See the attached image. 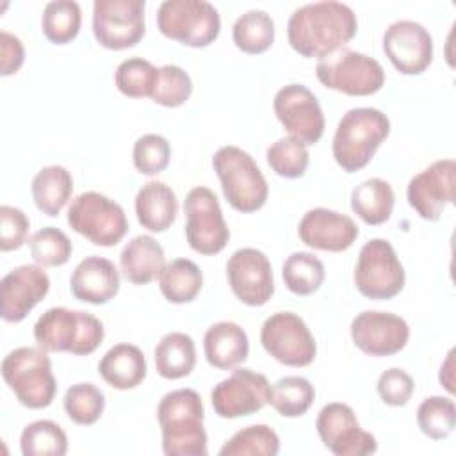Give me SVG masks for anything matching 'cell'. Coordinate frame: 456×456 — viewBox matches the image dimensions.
<instances>
[{
  "label": "cell",
  "instance_id": "1",
  "mask_svg": "<svg viewBox=\"0 0 456 456\" xmlns=\"http://www.w3.org/2000/svg\"><path fill=\"white\" fill-rule=\"evenodd\" d=\"M358 30L354 11L335 0L314 2L297 7L287 23L290 46L303 57H326L344 48Z\"/></svg>",
  "mask_w": 456,
  "mask_h": 456
},
{
  "label": "cell",
  "instance_id": "2",
  "mask_svg": "<svg viewBox=\"0 0 456 456\" xmlns=\"http://www.w3.org/2000/svg\"><path fill=\"white\" fill-rule=\"evenodd\" d=\"M157 419L162 429V451L167 456H207L205 410L192 388L167 392L159 406Z\"/></svg>",
  "mask_w": 456,
  "mask_h": 456
},
{
  "label": "cell",
  "instance_id": "3",
  "mask_svg": "<svg viewBox=\"0 0 456 456\" xmlns=\"http://www.w3.org/2000/svg\"><path fill=\"white\" fill-rule=\"evenodd\" d=\"M105 330L98 317L64 306L48 308L34 324V338L46 353L87 356L103 342Z\"/></svg>",
  "mask_w": 456,
  "mask_h": 456
},
{
  "label": "cell",
  "instance_id": "4",
  "mask_svg": "<svg viewBox=\"0 0 456 456\" xmlns=\"http://www.w3.org/2000/svg\"><path fill=\"white\" fill-rule=\"evenodd\" d=\"M390 134V119L379 109L356 107L347 110L333 135V157L346 173L365 167Z\"/></svg>",
  "mask_w": 456,
  "mask_h": 456
},
{
  "label": "cell",
  "instance_id": "5",
  "mask_svg": "<svg viewBox=\"0 0 456 456\" xmlns=\"http://www.w3.org/2000/svg\"><path fill=\"white\" fill-rule=\"evenodd\" d=\"M212 167L221 182L226 201L235 210L249 214L265 205L269 185L248 151L233 144L221 146L212 157Z\"/></svg>",
  "mask_w": 456,
  "mask_h": 456
},
{
  "label": "cell",
  "instance_id": "6",
  "mask_svg": "<svg viewBox=\"0 0 456 456\" xmlns=\"http://www.w3.org/2000/svg\"><path fill=\"white\" fill-rule=\"evenodd\" d=\"M2 378L16 399L32 410L50 406L57 392L52 360L41 347L12 349L2 360Z\"/></svg>",
  "mask_w": 456,
  "mask_h": 456
},
{
  "label": "cell",
  "instance_id": "7",
  "mask_svg": "<svg viewBox=\"0 0 456 456\" xmlns=\"http://www.w3.org/2000/svg\"><path fill=\"white\" fill-rule=\"evenodd\" d=\"M159 30L185 46L203 48L221 30V16L207 0H164L157 9Z\"/></svg>",
  "mask_w": 456,
  "mask_h": 456
},
{
  "label": "cell",
  "instance_id": "8",
  "mask_svg": "<svg viewBox=\"0 0 456 456\" xmlns=\"http://www.w3.org/2000/svg\"><path fill=\"white\" fill-rule=\"evenodd\" d=\"M315 75L324 87L349 96L374 94L385 84L383 66L374 57L349 48H338L319 59Z\"/></svg>",
  "mask_w": 456,
  "mask_h": 456
},
{
  "label": "cell",
  "instance_id": "9",
  "mask_svg": "<svg viewBox=\"0 0 456 456\" xmlns=\"http://www.w3.org/2000/svg\"><path fill=\"white\" fill-rule=\"evenodd\" d=\"M68 224L96 246H116L128 232V219L119 203L87 191L78 194L68 208Z\"/></svg>",
  "mask_w": 456,
  "mask_h": 456
},
{
  "label": "cell",
  "instance_id": "10",
  "mask_svg": "<svg viewBox=\"0 0 456 456\" xmlns=\"http://www.w3.org/2000/svg\"><path fill=\"white\" fill-rule=\"evenodd\" d=\"M353 278L362 296L381 301L403 290L406 274L394 246L385 239H370L360 248Z\"/></svg>",
  "mask_w": 456,
  "mask_h": 456
},
{
  "label": "cell",
  "instance_id": "11",
  "mask_svg": "<svg viewBox=\"0 0 456 456\" xmlns=\"http://www.w3.org/2000/svg\"><path fill=\"white\" fill-rule=\"evenodd\" d=\"M185 239L189 246L201 255H216L230 240V230L224 221L217 196L208 187H194L183 201Z\"/></svg>",
  "mask_w": 456,
  "mask_h": 456
},
{
  "label": "cell",
  "instance_id": "12",
  "mask_svg": "<svg viewBox=\"0 0 456 456\" xmlns=\"http://www.w3.org/2000/svg\"><path fill=\"white\" fill-rule=\"evenodd\" d=\"M260 342L276 362L289 367H306L317 354V344L310 328L294 312L269 315L262 324Z\"/></svg>",
  "mask_w": 456,
  "mask_h": 456
},
{
  "label": "cell",
  "instance_id": "13",
  "mask_svg": "<svg viewBox=\"0 0 456 456\" xmlns=\"http://www.w3.org/2000/svg\"><path fill=\"white\" fill-rule=\"evenodd\" d=\"M144 5V0H94V39L109 50L135 46L146 30Z\"/></svg>",
  "mask_w": 456,
  "mask_h": 456
},
{
  "label": "cell",
  "instance_id": "14",
  "mask_svg": "<svg viewBox=\"0 0 456 456\" xmlns=\"http://www.w3.org/2000/svg\"><path fill=\"white\" fill-rule=\"evenodd\" d=\"M315 428L324 447L335 456H365L378 449L376 436L360 428L349 404L330 403L322 406Z\"/></svg>",
  "mask_w": 456,
  "mask_h": 456
},
{
  "label": "cell",
  "instance_id": "15",
  "mask_svg": "<svg viewBox=\"0 0 456 456\" xmlns=\"http://www.w3.org/2000/svg\"><path fill=\"white\" fill-rule=\"evenodd\" d=\"M273 109L290 137L305 146L315 144L324 134V114L315 94L303 84L283 86L273 102Z\"/></svg>",
  "mask_w": 456,
  "mask_h": 456
},
{
  "label": "cell",
  "instance_id": "16",
  "mask_svg": "<svg viewBox=\"0 0 456 456\" xmlns=\"http://www.w3.org/2000/svg\"><path fill=\"white\" fill-rule=\"evenodd\" d=\"M271 385L267 378L251 369H235L219 381L212 392L214 411L223 419H237L260 411L269 403Z\"/></svg>",
  "mask_w": 456,
  "mask_h": 456
},
{
  "label": "cell",
  "instance_id": "17",
  "mask_svg": "<svg viewBox=\"0 0 456 456\" xmlns=\"http://www.w3.org/2000/svg\"><path fill=\"white\" fill-rule=\"evenodd\" d=\"M226 276L235 297L248 306L265 305L274 292L271 262L256 248L233 251L226 264Z\"/></svg>",
  "mask_w": 456,
  "mask_h": 456
},
{
  "label": "cell",
  "instance_id": "18",
  "mask_svg": "<svg viewBox=\"0 0 456 456\" xmlns=\"http://www.w3.org/2000/svg\"><path fill=\"white\" fill-rule=\"evenodd\" d=\"M383 50L403 75H420L433 61V37L413 20H397L383 34Z\"/></svg>",
  "mask_w": 456,
  "mask_h": 456
},
{
  "label": "cell",
  "instance_id": "19",
  "mask_svg": "<svg viewBox=\"0 0 456 456\" xmlns=\"http://www.w3.org/2000/svg\"><path fill=\"white\" fill-rule=\"evenodd\" d=\"M454 159H440L417 173L406 189L410 207L426 221H438L454 198Z\"/></svg>",
  "mask_w": 456,
  "mask_h": 456
},
{
  "label": "cell",
  "instance_id": "20",
  "mask_svg": "<svg viewBox=\"0 0 456 456\" xmlns=\"http://www.w3.org/2000/svg\"><path fill=\"white\" fill-rule=\"evenodd\" d=\"M351 338L369 356H392L408 344L410 328L395 314L365 310L351 321Z\"/></svg>",
  "mask_w": 456,
  "mask_h": 456
},
{
  "label": "cell",
  "instance_id": "21",
  "mask_svg": "<svg viewBox=\"0 0 456 456\" xmlns=\"http://www.w3.org/2000/svg\"><path fill=\"white\" fill-rule=\"evenodd\" d=\"M297 233L301 242L312 249L338 253L353 246L360 230L349 216L317 207L301 217Z\"/></svg>",
  "mask_w": 456,
  "mask_h": 456
},
{
  "label": "cell",
  "instance_id": "22",
  "mask_svg": "<svg viewBox=\"0 0 456 456\" xmlns=\"http://www.w3.org/2000/svg\"><path fill=\"white\" fill-rule=\"evenodd\" d=\"M2 319L20 322L48 294L50 278L41 265H18L2 278Z\"/></svg>",
  "mask_w": 456,
  "mask_h": 456
},
{
  "label": "cell",
  "instance_id": "23",
  "mask_svg": "<svg viewBox=\"0 0 456 456\" xmlns=\"http://www.w3.org/2000/svg\"><path fill=\"white\" fill-rule=\"evenodd\" d=\"M71 294L91 305H103L119 292V273L103 256L91 255L78 262L69 278Z\"/></svg>",
  "mask_w": 456,
  "mask_h": 456
},
{
  "label": "cell",
  "instance_id": "24",
  "mask_svg": "<svg viewBox=\"0 0 456 456\" xmlns=\"http://www.w3.org/2000/svg\"><path fill=\"white\" fill-rule=\"evenodd\" d=\"M203 351L212 367L226 370L237 367L248 358L249 340L237 322L221 321L205 331Z\"/></svg>",
  "mask_w": 456,
  "mask_h": 456
},
{
  "label": "cell",
  "instance_id": "25",
  "mask_svg": "<svg viewBox=\"0 0 456 456\" xmlns=\"http://www.w3.org/2000/svg\"><path fill=\"white\" fill-rule=\"evenodd\" d=\"M98 372L105 383L118 390L135 388L148 372L144 353L134 344H116L100 360Z\"/></svg>",
  "mask_w": 456,
  "mask_h": 456
},
{
  "label": "cell",
  "instance_id": "26",
  "mask_svg": "<svg viewBox=\"0 0 456 456\" xmlns=\"http://www.w3.org/2000/svg\"><path fill=\"white\" fill-rule=\"evenodd\" d=\"M164 265V249L151 235L134 237L125 244L119 255L121 273L134 285H146L153 281Z\"/></svg>",
  "mask_w": 456,
  "mask_h": 456
},
{
  "label": "cell",
  "instance_id": "27",
  "mask_svg": "<svg viewBox=\"0 0 456 456\" xmlns=\"http://www.w3.org/2000/svg\"><path fill=\"white\" fill-rule=\"evenodd\" d=\"M135 214L142 228L150 232L167 230L178 214V200L175 191L159 180L144 183L135 196Z\"/></svg>",
  "mask_w": 456,
  "mask_h": 456
},
{
  "label": "cell",
  "instance_id": "28",
  "mask_svg": "<svg viewBox=\"0 0 456 456\" xmlns=\"http://www.w3.org/2000/svg\"><path fill=\"white\" fill-rule=\"evenodd\" d=\"M32 198L36 207L50 216L55 217L69 201L73 192V178L71 173L64 166H45L37 171L30 185Z\"/></svg>",
  "mask_w": 456,
  "mask_h": 456
},
{
  "label": "cell",
  "instance_id": "29",
  "mask_svg": "<svg viewBox=\"0 0 456 456\" xmlns=\"http://www.w3.org/2000/svg\"><path fill=\"white\" fill-rule=\"evenodd\" d=\"M395 203L392 185L383 178H369L351 192L353 212L367 224H383L390 219Z\"/></svg>",
  "mask_w": 456,
  "mask_h": 456
},
{
  "label": "cell",
  "instance_id": "30",
  "mask_svg": "<svg viewBox=\"0 0 456 456\" xmlns=\"http://www.w3.org/2000/svg\"><path fill=\"white\" fill-rule=\"evenodd\" d=\"M155 369L166 379H180L192 372L196 365L194 340L182 331L164 335L155 347Z\"/></svg>",
  "mask_w": 456,
  "mask_h": 456
},
{
  "label": "cell",
  "instance_id": "31",
  "mask_svg": "<svg viewBox=\"0 0 456 456\" xmlns=\"http://www.w3.org/2000/svg\"><path fill=\"white\" fill-rule=\"evenodd\" d=\"M157 278L162 296L175 305L192 301L203 285L201 269L189 258H175L167 262Z\"/></svg>",
  "mask_w": 456,
  "mask_h": 456
},
{
  "label": "cell",
  "instance_id": "32",
  "mask_svg": "<svg viewBox=\"0 0 456 456\" xmlns=\"http://www.w3.org/2000/svg\"><path fill=\"white\" fill-rule=\"evenodd\" d=\"M232 37L235 46L244 53H264L274 41V21L265 11H246L235 20Z\"/></svg>",
  "mask_w": 456,
  "mask_h": 456
},
{
  "label": "cell",
  "instance_id": "33",
  "mask_svg": "<svg viewBox=\"0 0 456 456\" xmlns=\"http://www.w3.org/2000/svg\"><path fill=\"white\" fill-rule=\"evenodd\" d=\"M285 287L296 296H310L317 292L324 281V264L308 251H296L287 256L281 267Z\"/></svg>",
  "mask_w": 456,
  "mask_h": 456
},
{
  "label": "cell",
  "instance_id": "34",
  "mask_svg": "<svg viewBox=\"0 0 456 456\" xmlns=\"http://www.w3.org/2000/svg\"><path fill=\"white\" fill-rule=\"evenodd\" d=\"M315 399L314 385L303 376L280 378L269 394V404L281 417H301L305 415Z\"/></svg>",
  "mask_w": 456,
  "mask_h": 456
},
{
  "label": "cell",
  "instance_id": "35",
  "mask_svg": "<svg viewBox=\"0 0 456 456\" xmlns=\"http://www.w3.org/2000/svg\"><path fill=\"white\" fill-rule=\"evenodd\" d=\"M82 23L80 5L73 0H53L43 9L41 28L48 41L66 45L77 37Z\"/></svg>",
  "mask_w": 456,
  "mask_h": 456
},
{
  "label": "cell",
  "instance_id": "36",
  "mask_svg": "<svg viewBox=\"0 0 456 456\" xmlns=\"http://www.w3.org/2000/svg\"><path fill=\"white\" fill-rule=\"evenodd\" d=\"M20 449L23 456H64L68 436L53 420H34L23 428Z\"/></svg>",
  "mask_w": 456,
  "mask_h": 456
},
{
  "label": "cell",
  "instance_id": "37",
  "mask_svg": "<svg viewBox=\"0 0 456 456\" xmlns=\"http://www.w3.org/2000/svg\"><path fill=\"white\" fill-rule=\"evenodd\" d=\"M280 436L265 424H253L239 429L219 451L221 456H276Z\"/></svg>",
  "mask_w": 456,
  "mask_h": 456
},
{
  "label": "cell",
  "instance_id": "38",
  "mask_svg": "<svg viewBox=\"0 0 456 456\" xmlns=\"http://www.w3.org/2000/svg\"><path fill=\"white\" fill-rule=\"evenodd\" d=\"M159 80V68L142 57H130L119 62L114 73V82L119 93L128 98L153 96Z\"/></svg>",
  "mask_w": 456,
  "mask_h": 456
},
{
  "label": "cell",
  "instance_id": "39",
  "mask_svg": "<svg viewBox=\"0 0 456 456\" xmlns=\"http://www.w3.org/2000/svg\"><path fill=\"white\" fill-rule=\"evenodd\" d=\"M417 424L431 440L447 438L456 426V406L451 397L431 395L417 408Z\"/></svg>",
  "mask_w": 456,
  "mask_h": 456
},
{
  "label": "cell",
  "instance_id": "40",
  "mask_svg": "<svg viewBox=\"0 0 456 456\" xmlns=\"http://www.w3.org/2000/svg\"><path fill=\"white\" fill-rule=\"evenodd\" d=\"M64 411L78 426L98 422L105 410V395L93 383L71 385L64 394Z\"/></svg>",
  "mask_w": 456,
  "mask_h": 456
},
{
  "label": "cell",
  "instance_id": "41",
  "mask_svg": "<svg viewBox=\"0 0 456 456\" xmlns=\"http://www.w3.org/2000/svg\"><path fill=\"white\" fill-rule=\"evenodd\" d=\"M28 248L34 262L41 267L64 265L73 251L68 235L55 226H46L32 233L28 239Z\"/></svg>",
  "mask_w": 456,
  "mask_h": 456
},
{
  "label": "cell",
  "instance_id": "42",
  "mask_svg": "<svg viewBox=\"0 0 456 456\" xmlns=\"http://www.w3.org/2000/svg\"><path fill=\"white\" fill-rule=\"evenodd\" d=\"M267 164L271 169L283 178H299L305 175L310 155L303 142L287 135L278 139L267 148Z\"/></svg>",
  "mask_w": 456,
  "mask_h": 456
},
{
  "label": "cell",
  "instance_id": "43",
  "mask_svg": "<svg viewBox=\"0 0 456 456\" xmlns=\"http://www.w3.org/2000/svg\"><path fill=\"white\" fill-rule=\"evenodd\" d=\"M192 93V80L176 64H166L159 68V80L151 100L162 107H180Z\"/></svg>",
  "mask_w": 456,
  "mask_h": 456
},
{
  "label": "cell",
  "instance_id": "44",
  "mask_svg": "<svg viewBox=\"0 0 456 456\" xmlns=\"http://www.w3.org/2000/svg\"><path fill=\"white\" fill-rule=\"evenodd\" d=\"M134 166L141 175L153 176L164 171L171 159V146L166 137L159 134L141 135L132 150Z\"/></svg>",
  "mask_w": 456,
  "mask_h": 456
},
{
  "label": "cell",
  "instance_id": "45",
  "mask_svg": "<svg viewBox=\"0 0 456 456\" xmlns=\"http://www.w3.org/2000/svg\"><path fill=\"white\" fill-rule=\"evenodd\" d=\"M376 390L385 404L404 406L415 390V381L404 369L390 367L379 374Z\"/></svg>",
  "mask_w": 456,
  "mask_h": 456
},
{
  "label": "cell",
  "instance_id": "46",
  "mask_svg": "<svg viewBox=\"0 0 456 456\" xmlns=\"http://www.w3.org/2000/svg\"><path fill=\"white\" fill-rule=\"evenodd\" d=\"M0 219H2V233H0V249L12 251L21 248L27 242L30 221L23 210L2 205L0 207Z\"/></svg>",
  "mask_w": 456,
  "mask_h": 456
},
{
  "label": "cell",
  "instance_id": "47",
  "mask_svg": "<svg viewBox=\"0 0 456 456\" xmlns=\"http://www.w3.org/2000/svg\"><path fill=\"white\" fill-rule=\"evenodd\" d=\"M25 61V48L18 36L0 30V73L2 77L16 73Z\"/></svg>",
  "mask_w": 456,
  "mask_h": 456
}]
</instances>
